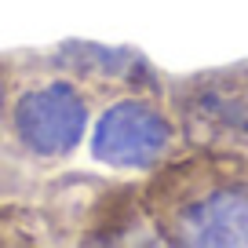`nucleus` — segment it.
<instances>
[{"label":"nucleus","mask_w":248,"mask_h":248,"mask_svg":"<svg viewBox=\"0 0 248 248\" xmlns=\"http://www.w3.org/2000/svg\"><path fill=\"white\" fill-rule=\"evenodd\" d=\"M88 157L113 175L142 179L183 150L161 92H132L102 102L88 128Z\"/></svg>","instance_id":"20e7f679"},{"label":"nucleus","mask_w":248,"mask_h":248,"mask_svg":"<svg viewBox=\"0 0 248 248\" xmlns=\"http://www.w3.org/2000/svg\"><path fill=\"white\" fill-rule=\"evenodd\" d=\"M8 99H11V55L0 51V124L8 113Z\"/></svg>","instance_id":"0eeeda50"},{"label":"nucleus","mask_w":248,"mask_h":248,"mask_svg":"<svg viewBox=\"0 0 248 248\" xmlns=\"http://www.w3.org/2000/svg\"><path fill=\"white\" fill-rule=\"evenodd\" d=\"M164 99L183 150L248 161V59L194 73H164Z\"/></svg>","instance_id":"7ed1b4c3"},{"label":"nucleus","mask_w":248,"mask_h":248,"mask_svg":"<svg viewBox=\"0 0 248 248\" xmlns=\"http://www.w3.org/2000/svg\"><path fill=\"white\" fill-rule=\"evenodd\" d=\"M0 245H51L47 223L33 201H0Z\"/></svg>","instance_id":"423d86ee"},{"label":"nucleus","mask_w":248,"mask_h":248,"mask_svg":"<svg viewBox=\"0 0 248 248\" xmlns=\"http://www.w3.org/2000/svg\"><path fill=\"white\" fill-rule=\"evenodd\" d=\"M139 197L161 245L248 248V161L241 157L179 150L139 179Z\"/></svg>","instance_id":"f257e3e1"},{"label":"nucleus","mask_w":248,"mask_h":248,"mask_svg":"<svg viewBox=\"0 0 248 248\" xmlns=\"http://www.w3.org/2000/svg\"><path fill=\"white\" fill-rule=\"evenodd\" d=\"M51 245H161L139 197V179L55 171L33 194Z\"/></svg>","instance_id":"f03ea898"},{"label":"nucleus","mask_w":248,"mask_h":248,"mask_svg":"<svg viewBox=\"0 0 248 248\" xmlns=\"http://www.w3.org/2000/svg\"><path fill=\"white\" fill-rule=\"evenodd\" d=\"M51 62L66 70L95 106L132 92H161L164 95V73L139 51V47H109V44H92V40H62L47 47Z\"/></svg>","instance_id":"39448f33"}]
</instances>
